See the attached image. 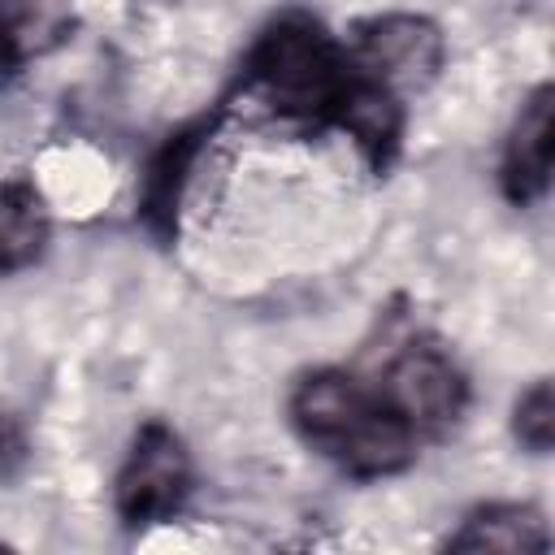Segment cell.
<instances>
[{
    "instance_id": "cell-1",
    "label": "cell",
    "mask_w": 555,
    "mask_h": 555,
    "mask_svg": "<svg viewBox=\"0 0 555 555\" xmlns=\"http://www.w3.org/2000/svg\"><path fill=\"white\" fill-rule=\"evenodd\" d=\"M291 421L308 447L351 477H390L416 455V429L343 369L308 373L291 395Z\"/></svg>"
},
{
    "instance_id": "cell-2",
    "label": "cell",
    "mask_w": 555,
    "mask_h": 555,
    "mask_svg": "<svg viewBox=\"0 0 555 555\" xmlns=\"http://www.w3.org/2000/svg\"><path fill=\"white\" fill-rule=\"evenodd\" d=\"M351 78V61L308 13L273 17L247 52V82L286 117H330Z\"/></svg>"
},
{
    "instance_id": "cell-3",
    "label": "cell",
    "mask_w": 555,
    "mask_h": 555,
    "mask_svg": "<svg viewBox=\"0 0 555 555\" xmlns=\"http://www.w3.org/2000/svg\"><path fill=\"white\" fill-rule=\"evenodd\" d=\"M191 494V455L182 447V438L160 425V421H147L130 451H126V464L117 473V516L126 525H156V520H169Z\"/></svg>"
},
{
    "instance_id": "cell-4",
    "label": "cell",
    "mask_w": 555,
    "mask_h": 555,
    "mask_svg": "<svg viewBox=\"0 0 555 555\" xmlns=\"http://www.w3.org/2000/svg\"><path fill=\"white\" fill-rule=\"evenodd\" d=\"M377 399L421 434V429H442L464 412L468 382L442 347L408 343L386 364V373L377 382Z\"/></svg>"
},
{
    "instance_id": "cell-5",
    "label": "cell",
    "mask_w": 555,
    "mask_h": 555,
    "mask_svg": "<svg viewBox=\"0 0 555 555\" xmlns=\"http://www.w3.org/2000/svg\"><path fill=\"white\" fill-rule=\"evenodd\" d=\"M442 56H447L442 30L416 13H382L356 30V61H360L356 69L377 78L395 95L429 87L442 69Z\"/></svg>"
},
{
    "instance_id": "cell-6",
    "label": "cell",
    "mask_w": 555,
    "mask_h": 555,
    "mask_svg": "<svg viewBox=\"0 0 555 555\" xmlns=\"http://www.w3.org/2000/svg\"><path fill=\"white\" fill-rule=\"evenodd\" d=\"M551 156H555V91L542 82L516 113L507 147H503V195L512 204H533L551 186Z\"/></svg>"
},
{
    "instance_id": "cell-7",
    "label": "cell",
    "mask_w": 555,
    "mask_h": 555,
    "mask_svg": "<svg viewBox=\"0 0 555 555\" xmlns=\"http://www.w3.org/2000/svg\"><path fill=\"white\" fill-rule=\"evenodd\" d=\"M330 121L347 130V139L373 160V165H386L399 147V134H403V104L390 87H382L377 78L351 69L343 95L334 100L330 108Z\"/></svg>"
},
{
    "instance_id": "cell-8",
    "label": "cell",
    "mask_w": 555,
    "mask_h": 555,
    "mask_svg": "<svg viewBox=\"0 0 555 555\" xmlns=\"http://www.w3.org/2000/svg\"><path fill=\"white\" fill-rule=\"evenodd\" d=\"M208 134H212V117L208 121H191V126L173 130L160 143V152L147 160V173H143V186H139V217L147 221L152 234L169 238L178 230V204H182L186 178H191L195 156H199Z\"/></svg>"
},
{
    "instance_id": "cell-9",
    "label": "cell",
    "mask_w": 555,
    "mask_h": 555,
    "mask_svg": "<svg viewBox=\"0 0 555 555\" xmlns=\"http://www.w3.org/2000/svg\"><path fill=\"white\" fill-rule=\"evenodd\" d=\"M451 551H494V555H525L546 551L551 533L538 507L529 503H486L464 516L460 533L447 538Z\"/></svg>"
},
{
    "instance_id": "cell-10",
    "label": "cell",
    "mask_w": 555,
    "mask_h": 555,
    "mask_svg": "<svg viewBox=\"0 0 555 555\" xmlns=\"http://www.w3.org/2000/svg\"><path fill=\"white\" fill-rule=\"evenodd\" d=\"M48 204L35 182L9 178L0 182V273L26 269L48 247Z\"/></svg>"
},
{
    "instance_id": "cell-11",
    "label": "cell",
    "mask_w": 555,
    "mask_h": 555,
    "mask_svg": "<svg viewBox=\"0 0 555 555\" xmlns=\"http://www.w3.org/2000/svg\"><path fill=\"white\" fill-rule=\"evenodd\" d=\"M512 429H516V442L525 451H533V455H546L551 451V442H555V386H551V377L533 382L516 399Z\"/></svg>"
},
{
    "instance_id": "cell-12",
    "label": "cell",
    "mask_w": 555,
    "mask_h": 555,
    "mask_svg": "<svg viewBox=\"0 0 555 555\" xmlns=\"http://www.w3.org/2000/svg\"><path fill=\"white\" fill-rule=\"evenodd\" d=\"M9 56H13V35H9L4 26H0V69L9 65Z\"/></svg>"
},
{
    "instance_id": "cell-13",
    "label": "cell",
    "mask_w": 555,
    "mask_h": 555,
    "mask_svg": "<svg viewBox=\"0 0 555 555\" xmlns=\"http://www.w3.org/2000/svg\"><path fill=\"white\" fill-rule=\"evenodd\" d=\"M4 451H9V438H4V425H0V468H4Z\"/></svg>"
}]
</instances>
